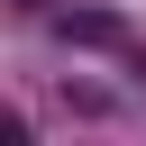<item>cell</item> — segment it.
I'll return each mask as SVG.
<instances>
[{
	"instance_id": "obj_1",
	"label": "cell",
	"mask_w": 146,
	"mask_h": 146,
	"mask_svg": "<svg viewBox=\"0 0 146 146\" xmlns=\"http://www.w3.org/2000/svg\"><path fill=\"white\" fill-rule=\"evenodd\" d=\"M55 36H64V46H100V55H128V46H137L128 18H110V9H55Z\"/></svg>"
}]
</instances>
